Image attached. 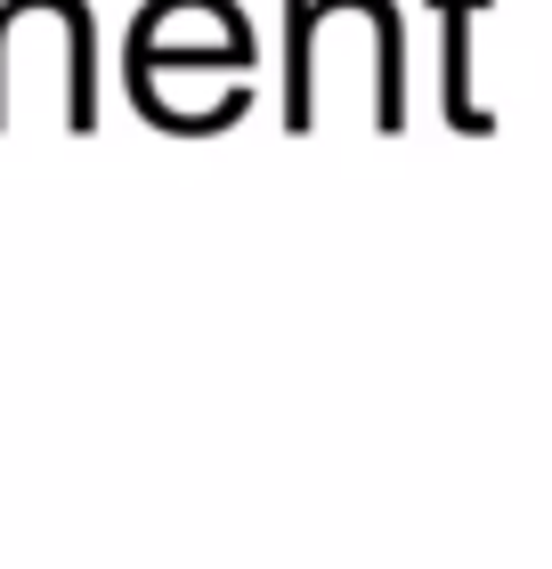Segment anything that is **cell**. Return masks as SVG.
Returning <instances> with one entry per match:
<instances>
[{
  "label": "cell",
  "mask_w": 552,
  "mask_h": 569,
  "mask_svg": "<svg viewBox=\"0 0 552 569\" xmlns=\"http://www.w3.org/2000/svg\"><path fill=\"white\" fill-rule=\"evenodd\" d=\"M463 9L471 0H439V41H446V131H471V139H488L495 131V114L471 98V41H463Z\"/></svg>",
  "instance_id": "6da1fadb"
},
{
  "label": "cell",
  "mask_w": 552,
  "mask_h": 569,
  "mask_svg": "<svg viewBox=\"0 0 552 569\" xmlns=\"http://www.w3.org/2000/svg\"><path fill=\"white\" fill-rule=\"evenodd\" d=\"M0 49H9V0H0ZM0 122H9V82H0Z\"/></svg>",
  "instance_id": "7a4b0ae2"
}]
</instances>
